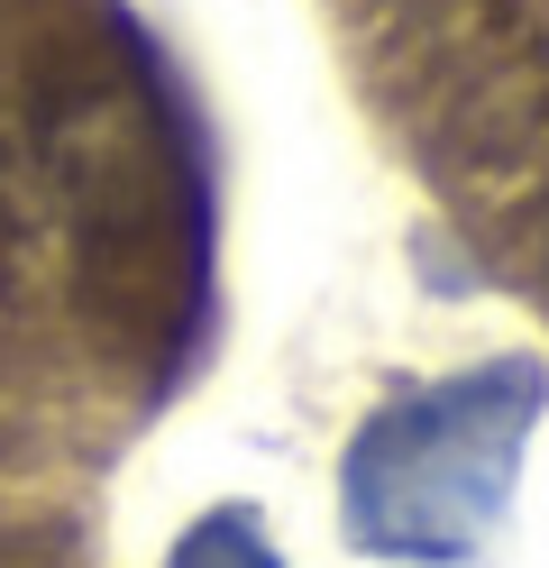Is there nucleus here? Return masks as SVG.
Instances as JSON below:
<instances>
[{
    "label": "nucleus",
    "mask_w": 549,
    "mask_h": 568,
    "mask_svg": "<svg viewBox=\"0 0 549 568\" xmlns=\"http://www.w3.org/2000/svg\"><path fill=\"white\" fill-rule=\"evenodd\" d=\"M174 568H284V550L266 541V523L247 505H220L174 541Z\"/></svg>",
    "instance_id": "2"
},
{
    "label": "nucleus",
    "mask_w": 549,
    "mask_h": 568,
    "mask_svg": "<svg viewBox=\"0 0 549 568\" xmlns=\"http://www.w3.org/2000/svg\"><path fill=\"white\" fill-rule=\"evenodd\" d=\"M540 413H549L540 358H486L467 376L394 395L339 458V505L357 550L421 559V568L476 559L522 486Z\"/></svg>",
    "instance_id": "1"
}]
</instances>
